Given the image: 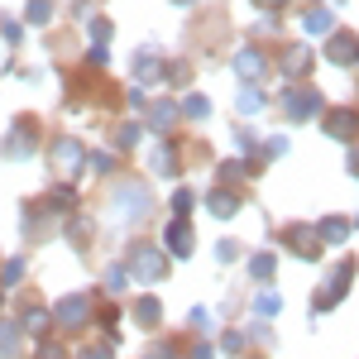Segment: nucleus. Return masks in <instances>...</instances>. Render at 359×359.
Segmentation results:
<instances>
[{
  "label": "nucleus",
  "mask_w": 359,
  "mask_h": 359,
  "mask_svg": "<svg viewBox=\"0 0 359 359\" xmlns=\"http://www.w3.org/2000/svg\"><path fill=\"white\" fill-rule=\"evenodd\" d=\"M43 359H62V350L57 345H43Z\"/></svg>",
  "instance_id": "9b49d317"
},
{
  "label": "nucleus",
  "mask_w": 359,
  "mask_h": 359,
  "mask_svg": "<svg viewBox=\"0 0 359 359\" xmlns=\"http://www.w3.org/2000/svg\"><path fill=\"white\" fill-rule=\"evenodd\" d=\"M86 311H91V302H86V297H67V302H57V321L77 326V321H86Z\"/></svg>",
  "instance_id": "f03ea898"
},
{
  "label": "nucleus",
  "mask_w": 359,
  "mask_h": 359,
  "mask_svg": "<svg viewBox=\"0 0 359 359\" xmlns=\"http://www.w3.org/2000/svg\"><path fill=\"white\" fill-rule=\"evenodd\" d=\"M53 154H57V163H62V168H77V163H82V154H77V149H72V144H67V139H62V144H57Z\"/></svg>",
  "instance_id": "39448f33"
},
{
  "label": "nucleus",
  "mask_w": 359,
  "mask_h": 359,
  "mask_svg": "<svg viewBox=\"0 0 359 359\" xmlns=\"http://www.w3.org/2000/svg\"><path fill=\"white\" fill-rule=\"evenodd\" d=\"M25 273V264H20V259H15V264H5V269H0V278H5V283H15V278Z\"/></svg>",
  "instance_id": "1a4fd4ad"
},
{
  "label": "nucleus",
  "mask_w": 359,
  "mask_h": 359,
  "mask_svg": "<svg viewBox=\"0 0 359 359\" xmlns=\"http://www.w3.org/2000/svg\"><path fill=\"white\" fill-rule=\"evenodd\" d=\"M168 245H172V254H187V249H192V230L177 221L172 230H168Z\"/></svg>",
  "instance_id": "7ed1b4c3"
},
{
  "label": "nucleus",
  "mask_w": 359,
  "mask_h": 359,
  "mask_svg": "<svg viewBox=\"0 0 359 359\" xmlns=\"http://www.w3.org/2000/svg\"><path fill=\"white\" fill-rule=\"evenodd\" d=\"M240 72L254 77V72H259V53H240Z\"/></svg>",
  "instance_id": "0eeeda50"
},
{
  "label": "nucleus",
  "mask_w": 359,
  "mask_h": 359,
  "mask_svg": "<svg viewBox=\"0 0 359 359\" xmlns=\"http://www.w3.org/2000/svg\"><path fill=\"white\" fill-rule=\"evenodd\" d=\"M331 130H335V135H350V130H355V115H335Z\"/></svg>",
  "instance_id": "423d86ee"
},
{
  "label": "nucleus",
  "mask_w": 359,
  "mask_h": 359,
  "mask_svg": "<svg viewBox=\"0 0 359 359\" xmlns=\"http://www.w3.org/2000/svg\"><path fill=\"white\" fill-rule=\"evenodd\" d=\"M254 273L269 278V273H273V259H269V254H259V259H254Z\"/></svg>",
  "instance_id": "6e6552de"
},
{
  "label": "nucleus",
  "mask_w": 359,
  "mask_h": 359,
  "mask_svg": "<svg viewBox=\"0 0 359 359\" xmlns=\"http://www.w3.org/2000/svg\"><path fill=\"white\" fill-rule=\"evenodd\" d=\"M144 283H154V278L163 273V264H158V249H135V264H130Z\"/></svg>",
  "instance_id": "f257e3e1"
},
{
  "label": "nucleus",
  "mask_w": 359,
  "mask_h": 359,
  "mask_svg": "<svg viewBox=\"0 0 359 359\" xmlns=\"http://www.w3.org/2000/svg\"><path fill=\"white\" fill-rule=\"evenodd\" d=\"M287 240H292V249H297V254H306V259L316 254V235H311V230H292Z\"/></svg>",
  "instance_id": "20e7f679"
},
{
  "label": "nucleus",
  "mask_w": 359,
  "mask_h": 359,
  "mask_svg": "<svg viewBox=\"0 0 359 359\" xmlns=\"http://www.w3.org/2000/svg\"><path fill=\"white\" fill-rule=\"evenodd\" d=\"M82 359H111V350H86Z\"/></svg>",
  "instance_id": "f8f14e48"
},
{
  "label": "nucleus",
  "mask_w": 359,
  "mask_h": 359,
  "mask_svg": "<svg viewBox=\"0 0 359 359\" xmlns=\"http://www.w3.org/2000/svg\"><path fill=\"white\" fill-rule=\"evenodd\" d=\"M240 111H264V106H259V91H249V96H240Z\"/></svg>",
  "instance_id": "9d476101"
}]
</instances>
